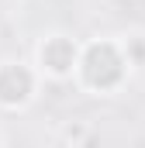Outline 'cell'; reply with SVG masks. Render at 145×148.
I'll return each mask as SVG.
<instances>
[{"mask_svg":"<svg viewBox=\"0 0 145 148\" xmlns=\"http://www.w3.org/2000/svg\"><path fill=\"white\" fill-rule=\"evenodd\" d=\"M35 90V73L21 62H3L0 66V103L3 107H17L24 100H31Z\"/></svg>","mask_w":145,"mask_h":148,"instance_id":"2","label":"cell"},{"mask_svg":"<svg viewBox=\"0 0 145 148\" xmlns=\"http://www.w3.org/2000/svg\"><path fill=\"white\" fill-rule=\"evenodd\" d=\"M38 62H41V73L55 76V79H66V76L76 73V62H79V48L72 45V38L52 35L41 41L38 48Z\"/></svg>","mask_w":145,"mask_h":148,"instance_id":"1","label":"cell"},{"mask_svg":"<svg viewBox=\"0 0 145 148\" xmlns=\"http://www.w3.org/2000/svg\"><path fill=\"white\" fill-rule=\"evenodd\" d=\"M62 138H66V141H90V134H86L79 124H76V127H66V134H62Z\"/></svg>","mask_w":145,"mask_h":148,"instance_id":"3","label":"cell"}]
</instances>
